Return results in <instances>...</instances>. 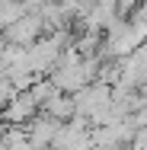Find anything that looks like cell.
<instances>
[{"label": "cell", "instance_id": "7a4b0ae2", "mask_svg": "<svg viewBox=\"0 0 147 150\" xmlns=\"http://www.w3.org/2000/svg\"><path fill=\"white\" fill-rule=\"evenodd\" d=\"M38 112H42V109L35 105V99H32L29 93H16V96L3 105V125H10V128H23V125H29Z\"/></svg>", "mask_w": 147, "mask_h": 150}, {"label": "cell", "instance_id": "6da1fadb", "mask_svg": "<svg viewBox=\"0 0 147 150\" xmlns=\"http://www.w3.org/2000/svg\"><path fill=\"white\" fill-rule=\"evenodd\" d=\"M48 32H45V23H42V16L32 10L26 16H19L13 26H6L3 29V45H16V48H32L38 38H45Z\"/></svg>", "mask_w": 147, "mask_h": 150}, {"label": "cell", "instance_id": "3957f363", "mask_svg": "<svg viewBox=\"0 0 147 150\" xmlns=\"http://www.w3.org/2000/svg\"><path fill=\"white\" fill-rule=\"evenodd\" d=\"M42 115L55 118L58 125H67L70 118H77V105H74V96H67V93H55V96L45 102Z\"/></svg>", "mask_w": 147, "mask_h": 150}]
</instances>
